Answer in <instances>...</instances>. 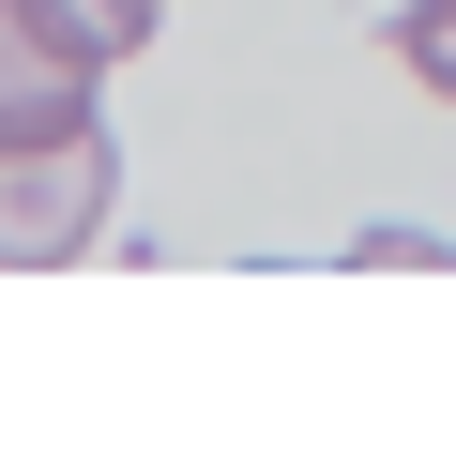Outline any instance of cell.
Here are the masks:
<instances>
[{"label": "cell", "mask_w": 456, "mask_h": 456, "mask_svg": "<svg viewBox=\"0 0 456 456\" xmlns=\"http://www.w3.org/2000/svg\"><path fill=\"white\" fill-rule=\"evenodd\" d=\"M107 213H122V152H107V122L0 152V274H61V259H92Z\"/></svg>", "instance_id": "cell-1"}, {"label": "cell", "mask_w": 456, "mask_h": 456, "mask_svg": "<svg viewBox=\"0 0 456 456\" xmlns=\"http://www.w3.org/2000/svg\"><path fill=\"white\" fill-rule=\"evenodd\" d=\"M92 122V61L31 16V0H0V152H31V137H77Z\"/></svg>", "instance_id": "cell-2"}, {"label": "cell", "mask_w": 456, "mask_h": 456, "mask_svg": "<svg viewBox=\"0 0 456 456\" xmlns=\"http://www.w3.org/2000/svg\"><path fill=\"white\" fill-rule=\"evenodd\" d=\"M31 16H46V31L107 77V61H137V46H152V16H167V0H31Z\"/></svg>", "instance_id": "cell-3"}, {"label": "cell", "mask_w": 456, "mask_h": 456, "mask_svg": "<svg viewBox=\"0 0 456 456\" xmlns=\"http://www.w3.org/2000/svg\"><path fill=\"white\" fill-rule=\"evenodd\" d=\"M395 77L426 107H456V0H395Z\"/></svg>", "instance_id": "cell-4"}, {"label": "cell", "mask_w": 456, "mask_h": 456, "mask_svg": "<svg viewBox=\"0 0 456 456\" xmlns=\"http://www.w3.org/2000/svg\"><path fill=\"white\" fill-rule=\"evenodd\" d=\"M350 274H456V244H441V228H365Z\"/></svg>", "instance_id": "cell-5"}]
</instances>
